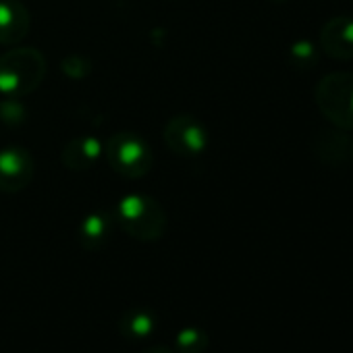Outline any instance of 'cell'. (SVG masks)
I'll return each instance as SVG.
<instances>
[{"label": "cell", "instance_id": "14", "mask_svg": "<svg viewBox=\"0 0 353 353\" xmlns=\"http://www.w3.org/2000/svg\"><path fill=\"white\" fill-rule=\"evenodd\" d=\"M289 61L297 71H310L318 65L320 52L316 44H312L310 40H297L289 48Z\"/></svg>", "mask_w": 353, "mask_h": 353}, {"label": "cell", "instance_id": "8", "mask_svg": "<svg viewBox=\"0 0 353 353\" xmlns=\"http://www.w3.org/2000/svg\"><path fill=\"white\" fill-rule=\"evenodd\" d=\"M104 156V143L96 135H77L69 139L61 152L63 166L71 170H90Z\"/></svg>", "mask_w": 353, "mask_h": 353}, {"label": "cell", "instance_id": "19", "mask_svg": "<svg viewBox=\"0 0 353 353\" xmlns=\"http://www.w3.org/2000/svg\"><path fill=\"white\" fill-rule=\"evenodd\" d=\"M351 154H353V148H351Z\"/></svg>", "mask_w": 353, "mask_h": 353}, {"label": "cell", "instance_id": "17", "mask_svg": "<svg viewBox=\"0 0 353 353\" xmlns=\"http://www.w3.org/2000/svg\"><path fill=\"white\" fill-rule=\"evenodd\" d=\"M141 353H174V349H170L166 345H152V347H145Z\"/></svg>", "mask_w": 353, "mask_h": 353}, {"label": "cell", "instance_id": "1", "mask_svg": "<svg viewBox=\"0 0 353 353\" xmlns=\"http://www.w3.org/2000/svg\"><path fill=\"white\" fill-rule=\"evenodd\" d=\"M46 75V61L40 50L17 48L0 57V94L23 98L40 88Z\"/></svg>", "mask_w": 353, "mask_h": 353}, {"label": "cell", "instance_id": "4", "mask_svg": "<svg viewBox=\"0 0 353 353\" xmlns=\"http://www.w3.org/2000/svg\"><path fill=\"white\" fill-rule=\"evenodd\" d=\"M320 112L339 129H353V73H330L316 88Z\"/></svg>", "mask_w": 353, "mask_h": 353}, {"label": "cell", "instance_id": "10", "mask_svg": "<svg viewBox=\"0 0 353 353\" xmlns=\"http://www.w3.org/2000/svg\"><path fill=\"white\" fill-rule=\"evenodd\" d=\"M156 326H158V318L150 307H129L119 320L121 334L133 343L152 339V334L156 332Z\"/></svg>", "mask_w": 353, "mask_h": 353}, {"label": "cell", "instance_id": "13", "mask_svg": "<svg viewBox=\"0 0 353 353\" xmlns=\"http://www.w3.org/2000/svg\"><path fill=\"white\" fill-rule=\"evenodd\" d=\"M210 336L200 326H185L174 334V353H204Z\"/></svg>", "mask_w": 353, "mask_h": 353}, {"label": "cell", "instance_id": "2", "mask_svg": "<svg viewBox=\"0 0 353 353\" xmlns=\"http://www.w3.org/2000/svg\"><path fill=\"white\" fill-rule=\"evenodd\" d=\"M119 227L137 241H156L166 231L164 208L150 196L129 194L114 208Z\"/></svg>", "mask_w": 353, "mask_h": 353}, {"label": "cell", "instance_id": "12", "mask_svg": "<svg viewBox=\"0 0 353 353\" xmlns=\"http://www.w3.org/2000/svg\"><path fill=\"white\" fill-rule=\"evenodd\" d=\"M316 154L322 158V162H328V164H336L341 160H345L347 152L349 150V141L341 131H326V133H320L316 145H314Z\"/></svg>", "mask_w": 353, "mask_h": 353}, {"label": "cell", "instance_id": "3", "mask_svg": "<svg viewBox=\"0 0 353 353\" xmlns=\"http://www.w3.org/2000/svg\"><path fill=\"white\" fill-rule=\"evenodd\" d=\"M104 156L114 172L125 179H141L152 170L154 154L148 139L133 131H119L104 143Z\"/></svg>", "mask_w": 353, "mask_h": 353}, {"label": "cell", "instance_id": "18", "mask_svg": "<svg viewBox=\"0 0 353 353\" xmlns=\"http://www.w3.org/2000/svg\"><path fill=\"white\" fill-rule=\"evenodd\" d=\"M272 3H287V0H272Z\"/></svg>", "mask_w": 353, "mask_h": 353}, {"label": "cell", "instance_id": "6", "mask_svg": "<svg viewBox=\"0 0 353 353\" xmlns=\"http://www.w3.org/2000/svg\"><path fill=\"white\" fill-rule=\"evenodd\" d=\"M36 172V162L30 150L11 145L0 150V192L17 194L26 190Z\"/></svg>", "mask_w": 353, "mask_h": 353}, {"label": "cell", "instance_id": "7", "mask_svg": "<svg viewBox=\"0 0 353 353\" xmlns=\"http://www.w3.org/2000/svg\"><path fill=\"white\" fill-rule=\"evenodd\" d=\"M320 48L330 59H353V17H334L320 32Z\"/></svg>", "mask_w": 353, "mask_h": 353}, {"label": "cell", "instance_id": "15", "mask_svg": "<svg viewBox=\"0 0 353 353\" xmlns=\"http://www.w3.org/2000/svg\"><path fill=\"white\" fill-rule=\"evenodd\" d=\"M61 69L65 75H69L73 79H83L92 73V63H90V59H85L81 54H71V57L63 59Z\"/></svg>", "mask_w": 353, "mask_h": 353}, {"label": "cell", "instance_id": "9", "mask_svg": "<svg viewBox=\"0 0 353 353\" xmlns=\"http://www.w3.org/2000/svg\"><path fill=\"white\" fill-rule=\"evenodd\" d=\"M30 11L19 0H0V44H19L30 32Z\"/></svg>", "mask_w": 353, "mask_h": 353}, {"label": "cell", "instance_id": "5", "mask_svg": "<svg viewBox=\"0 0 353 353\" xmlns=\"http://www.w3.org/2000/svg\"><path fill=\"white\" fill-rule=\"evenodd\" d=\"M164 143L176 156H200L208 148V131L196 117L176 114L164 125Z\"/></svg>", "mask_w": 353, "mask_h": 353}, {"label": "cell", "instance_id": "11", "mask_svg": "<svg viewBox=\"0 0 353 353\" xmlns=\"http://www.w3.org/2000/svg\"><path fill=\"white\" fill-rule=\"evenodd\" d=\"M114 219L106 212H92L79 225V241L85 250H100L112 235Z\"/></svg>", "mask_w": 353, "mask_h": 353}, {"label": "cell", "instance_id": "16", "mask_svg": "<svg viewBox=\"0 0 353 353\" xmlns=\"http://www.w3.org/2000/svg\"><path fill=\"white\" fill-rule=\"evenodd\" d=\"M26 108L19 102V98H7L5 102H0V121H5L9 125H19L26 121Z\"/></svg>", "mask_w": 353, "mask_h": 353}]
</instances>
